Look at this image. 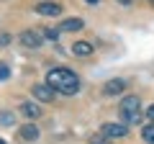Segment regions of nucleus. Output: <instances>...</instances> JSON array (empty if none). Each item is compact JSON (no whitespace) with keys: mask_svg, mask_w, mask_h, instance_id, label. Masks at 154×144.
Segmentation results:
<instances>
[{"mask_svg":"<svg viewBox=\"0 0 154 144\" xmlns=\"http://www.w3.org/2000/svg\"><path fill=\"white\" fill-rule=\"evenodd\" d=\"M46 85L54 88L57 93H64V95H75L80 90V77L77 72L67 70V67H51L46 72Z\"/></svg>","mask_w":154,"mask_h":144,"instance_id":"obj_1","label":"nucleus"},{"mask_svg":"<svg viewBox=\"0 0 154 144\" xmlns=\"http://www.w3.org/2000/svg\"><path fill=\"white\" fill-rule=\"evenodd\" d=\"M31 93H33V98L41 100V103H51V100H54V95H57V90L49 88L46 83H36V85L31 88Z\"/></svg>","mask_w":154,"mask_h":144,"instance_id":"obj_2","label":"nucleus"},{"mask_svg":"<svg viewBox=\"0 0 154 144\" xmlns=\"http://www.w3.org/2000/svg\"><path fill=\"white\" fill-rule=\"evenodd\" d=\"M100 134L108 136V139H123L128 134V129H126V124H103Z\"/></svg>","mask_w":154,"mask_h":144,"instance_id":"obj_3","label":"nucleus"},{"mask_svg":"<svg viewBox=\"0 0 154 144\" xmlns=\"http://www.w3.org/2000/svg\"><path fill=\"white\" fill-rule=\"evenodd\" d=\"M21 44L26 46V49H38V46L44 44V36L38 31H23L21 33Z\"/></svg>","mask_w":154,"mask_h":144,"instance_id":"obj_4","label":"nucleus"},{"mask_svg":"<svg viewBox=\"0 0 154 144\" xmlns=\"http://www.w3.org/2000/svg\"><path fill=\"white\" fill-rule=\"evenodd\" d=\"M139 105H141V100L136 95H126L121 100V113H139Z\"/></svg>","mask_w":154,"mask_h":144,"instance_id":"obj_5","label":"nucleus"},{"mask_svg":"<svg viewBox=\"0 0 154 144\" xmlns=\"http://www.w3.org/2000/svg\"><path fill=\"white\" fill-rule=\"evenodd\" d=\"M33 11H36L38 16H59L62 8H59V3H38Z\"/></svg>","mask_w":154,"mask_h":144,"instance_id":"obj_6","label":"nucleus"},{"mask_svg":"<svg viewBox=\"0 0 154 144\" xmlns=\"http://www.w3.org/2000/svg\"><path fill=\"white\" fill-rule=\"evenodd\" d=\"M123 90H126V83H123V80H108V83H105V88H103V93L105 95H121Z\"/></svg>","mask_w":154,"mask_h":144,"instance_id":"obj_7","label":"nucleus"},{"mask_svg":"<svg viewBox=\"0 0 154 144\" xmlns=\"http://www.w3.org/2000/svg\"><path fill=\"white\" fill-rule=\"evenodd\" d=\"M21 113H23L26 118H38V116H41V108H38V103L26 100V103H21Z\"/></svg>","mask_w":154,"mask_h":144,"instance_id":"obj_8","label":"nucleus"},{"mask_svg":"<svg viewBox=\"0 0 154 144\" xmlns=\"http://www.w3.org/2000/svg\"><path fill=\"white\" fill-rule=\"evenodd\" d=\"M38 136H41V131H38L33 124H26V126H21V139H26V142H36Z\"/></svg>","mask_w":154,"mask_h":144,"instance_id":"obj_9","label":"nucleus"},{"mask_svg":"<svg viewBox=\"0 0 154 144\" xmlns=\"http://www.w3.org/2000/svg\"><path fill=\"white\" fill-rule=\"evenodd\" d=\"M72 54H75V57H90V54H93V44H88V41H77V44H72Z\"/></svg>","mask_w":154,"mask_h":144,"instance_id":"obj_10","label":"nucleus"},{"mask_svg":"<svg viewBox=\"0 0 154 144\" xmlns=\"http://www.w3.org/2000/svg\"><path fill=\"white\" fill-rule=\"evenodd\" d=\"M85 23L80 21V18H67V21H62V26H59V31H80Z\"/></svg>","mask_w":154,"mask_h":144,"instance_id":"obj_11","label":"nucleus"},{"mask_svg":"<svg viewBox=\"0 0 154 144\" xmlns=\"http://www.w3.org/2000/svg\"><path fill=\"white\" fill-rule=\"evenodd\" d=\"M141 136H144V142H146V144H154V124H149V126L141 129Z\"/></svg>","mask_w":154,"mask_h":144,"instance_id":"obj_12","label":"nucleus"},{"mask_svg":"<svg viewBox=\"0 0 154 144\" xmlns=\"http://www.w3.org/2000/svg\"><path fill=\"white\" fill-rule=\"evenodd\" d=\"M41 36H44V39H49V41H57L59 39V28H41Z\"/></svg>","mask_w":154,"mask_h":144,"instance_id":"obj_13","label":"nucleus"},{"mask_svg":"<svg viewBox=\"0 0 154 144\" xmlns=\"http://www.w3.org/2000/svg\"><path fill=\"white\" fill-rule=\"evenodd\" d=\"M0 124H3V126H13V124H16V116L8 113V111H3L0 113Z\"/></svg>","mask_w":154,"mask_h":144,"instance_id":"obj_14","label":"nucleus"},{"mask_svg":"<svg viewBox=\"0 0 154 144\" xmlns=\"http://www.w3.org/2000/svg\"><path fill=\"white\" fill-rule=\"evenodd\" d=\"M90 144H110V139L103 136V134H93L90 136Z\"/></svg>","mask_w":154,"mask_h":144,"instance_id":"obj_15","label":"nucleus"},{"mask_svg":"<svg viewBox=\"0 0 154 144\" xmlns=\"http://www.w3.org/2000/svg\"><path fill=\"white\" fill-rule=\"evenodd\" d=\"M123 124H139V113H121Z\"/></svg>","mask_w":154,"mask_h":144,"instance_id":"obj_16","label":"nucleus"},{"mask_svg":"<svg viewBox=\"0 0 154 144\" xmlns=\"http://www.w3.org/2000/svg\"><path fill=\"white\" fill-rule=\"evenodd\" d=\"M8 77H11V67L5 62H0V80H8Z\"/></svg>","mask_w":154,"mask_h":144,"instance_id":"obj_17","label":"nucleus"},{"mask_svg":"<svg viewBox=\"0 0 154 144\" xmlns=\"http://www.w3.org/2000/svg\"><path fill=\"white\" fill-rule=\"evenodd\" d=\"M146 118H149V121L154 124V103H152V105H149V108H146Z\"/></svg>","mask_w":154,"mask_h":144,"instance_id":"obj_18","label":"nucleus"},{"mask_svg":"<svg viewBox=\"0 0 154 144\" xmlns=\"http://www.w3.org/2000/svg\"><path fill=\"white\" fill-rule=\"evenodd\" d=\"M0 44H11V36L8 33H0Z\"/></svg>","mask_w":154,"mask_h":144,"instance_id":"obj_19","label":"nucleus"},{"mask_svg":"<svg viewBox=\"0 0 154 144\" xmlns=\"http://www.w3.org/2000/svg\"><path fill=\"white\" fill-rule=\"evenodd\" d=\"M118 3H123V5H126V3H131V0H118Z\"/></svg>","mask_w":154,"mask_h":144,"instance_id":"obj_20","label":"nucleus"},{"mask_svg":"<svg viewBox=\"0 0 154 144\" xmlns=\"http://www.w3.org/2000/svg\"><path fill=\"white\" fill-rule=\"evenodd\" d=\"M88 3H98V0H88Z\"/></svg>","mask_w":154,"mask_h":144,"instance_id":"obj_21","label":"nucleus"},{"mask_svg":"<svg viewBox=\"0 0 154 144\" xmlns=\"http://www.w3.org/2000/svg\"><path fill=\"white\" fill-rule=\"evenodd\" d=\"M0 144H5V142H3V139H0Z\"/></svg>","mask_w":154,"mask_h":144,"instance_id":"obj_22","label":"nucleus"},{"mask_svg":"<svg viewBox=\"0 0 154 144\" xmlns=\"http://www.w3.org/2000/svg\"><path fill=\"white\" fill-rule=\"evenodd\" d=\"M152 3H154V0H152Z\"/></svg>","mask_w":154,"mask_h":144,"instance_id":"obj_23","label":"nucleus"}]
</instances>
